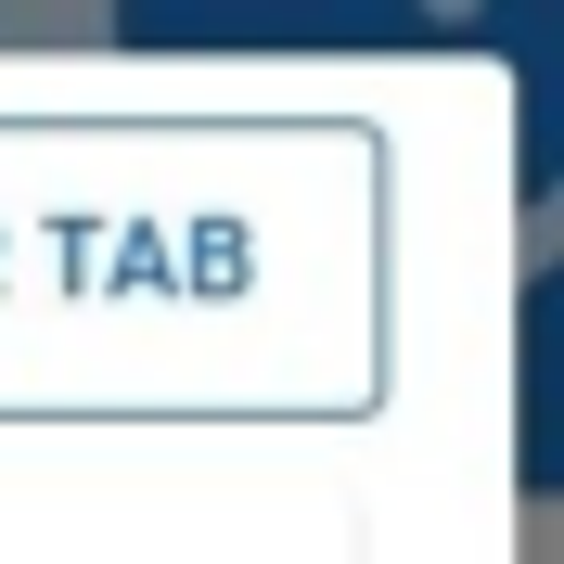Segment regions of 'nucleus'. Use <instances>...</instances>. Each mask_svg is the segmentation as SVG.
Here are the masks:
<instances>
[{"mask_svg": "<svg viewBox=\"0 0 564 564\" xmlns=\"http://www.w3.org/2000/svg\"><path fill=\"white\" fill-rule=\"evenodd\" d=\"M0 52H116V13H90V0H0Z\"/></svg>", "mask_w": 564, "mask_h": 564, "instance_id": "nucleus-1", "label": "nucleus"}]
</instances>
